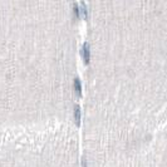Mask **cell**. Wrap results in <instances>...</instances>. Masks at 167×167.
<instances>
[{"instance_id":"obj_2","label":"cell","mask_w":167,"mask_h":167,"mask_svg":"<svg viewBox=\"0 0 167 167\" xmlns=\"http://www.w3.org/2000/svg\"><path fill=\"white\" fill-rule=\"evenodd\" d=\"M74 87H75V90H77L78 96H81V93H82V84H81V81H79L78 78L74 79Z\"/></svg>"},{"instance_id":"obj_1","label":"cell","mask_w":167,"mask_h":167,"mask_svg":"<svg viewBox=\"0 0 167 167\" xmlns=\"http://www.w3.org/2000/svg\"><path fill=\"white\" fill-rule=\"evenodd\" d=\"M82 55L84 58L86 63H89V58H90V50H89V44L88 43H84L82 47Z\"/></svg>"},{"instance_id":"obj_3","label":"cell","mask_w":167,"mask_h":167,"mask_svg":"<svg viewBox=\"0 0 167 167\" xmlns=\"http://www.w3.org/2000/svg\"><path fill=\"white\" fill-rule=\"evenodd\" d=\"M74 113H75V121H77V123H79V121H81V108H79V106H75Z\"/></svg>"}]
</instances>
